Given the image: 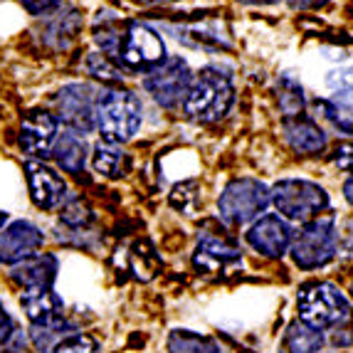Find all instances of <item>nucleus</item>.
<instances>
[{"label":"nucleus","mask_w":353,"mask_h":353,"mask_svg":"<svg viewBox=\"0 0 353 353\" xmlns=\"http://www.w3.org/2000/svg\"><path fill=\"white\" fill-rule=\"evenodd\" d=\"M235 101V87L230 74L220 72L218 67H205L198 72L185 99H183V114L198 124H215Z\"/></svg>","instance_id":"f257e3e1"},{"label":"nucleus","mask_w":353,"mask_h":353,"mask_svg":"<svg viewBox=\"0 0 353 353\" xmlns=\"http://www.w3.org/2000/svg\"><path fill=\"white\" fill-rule=\"evenodd\" d=\"M143 121L141 99L129 89H109L97 97L94 126L99 129L104 143H126L131 141Z\"/></svg>","instance_id":"f03ea898"},{"label":"nucleus","mask_w":353,"mask_h":353,"mask_svg":"<svg viewBox=\"0 0 353 353\" xmlns=\"http://www.w3.org/2000/svg\"><path fill=\"white\" fill-rule=\"evenodd\" d=\"M270 203L287 223H309L329 208V195L312 181L287 178L274 183V188L270 190Z\"/></svg>","instance_id":"7ed1b4c3"},{"label":"nucleus","mask_w":353,"mask_h":353,"mask_svg":"<svg viewBox=\"0 0 353 353\" xmlns=\"http://www.w3.org/2000/svg\"><path fill=\"white\" fill-rule=\"evenodd\" d=\"M336 245L339 232L334 215H319L301 228L296 240H292V259L301 270H316L336 257Z\"/></svg>","instance_id":"20e7f679"},{"label":"nucleus","mask_w":353,"mask_h":353,"mask_svg":"<svg viewBox=\"0 0 353 353\" xmlns=\"http://www.w3.org/2000/svg\"><path fill=\"white\" fill-rule=\"evenodd\" d=\"M299 321L314 326V329H334L339 321L346 319L351 312L346 296L331 282H312L299 289Z\"/></svg>","instance_id":"39448f33"},{"label":"nucleus","mask_w":353,"mask_h":353,"mask_svg":"<svg viewBox=\"0 0 353 353\" xmlns=\"http://www.w3.org/2000/svg\"><path fill=\"white\" fill-rule=\"evenodd\" d=\"M267 205H270V188L254 178H237V181L228 183V188L218 198L220 218L232 228L262 215Z\"/></svg>","instance_id":"423d86ee"},{"label":"nucleus","mask_w":353,"mask_h":353,"mask_svg":"<svg viewBox=\"0 0 353 353\" xmlns=\"http://www.w3.org/2000/svg\"><path fill=\"white\" fill-rule=\"evenodd\" d=\"M165 59V45L159 37V32H153L148 25L143 23H126L124 37L119 45L117 62L131 72H148L156 65H161Z\"/></svg>","instance_id":"0eeeda50"},{"label":"nucleus","mask_w":353,"mask_h":353,"mask_svg":"<svg viewBox=\"0 0 353 353\" xmlns=\"http://www.w3.org/2000/svg\"><path fill=\"white\" fill-rule=\"evenodd\" d=\"M190 82H193V74H190L188 62L181 57H165L161 65L146 72L143 87L156 104H161L163 109H176L188 94Z\"/></svg>","instance_id":"6e6552de"},{"label":"nucleus","mask_w":353,"mask_h":353,"mask_svg":"<svg viewBox=\"0 0 353 353\" xmlns=\"http://www.w3.org/2000/svg\"><path fill=\"white\" fill-rule=\"evenodd\" d=\"M97 97L94 89L87 84H67L57 94V112L74 134H89L94 129Z\"/></svg>","instance_id":"1a4fd4ad"},{"label":"nucleus","mask_w":353,"mask_h":353,"mask_svg":"<svg viewBox=\"0 0 353 353\" xmlns=\"http://www.w3.org/2000/svg\"><path fill=\"white\" fill-rule=\"evenodd\" d=\"M248 245L262 257L277 259L292 248V228L279 215H262L245 235Z\"/></svg>","instance_id":"9d476101"},{"label":"nucleus","mask_w":353,"mask_h":353,"mask_svg":"<svg viewBox=\"0 0 353 353\" xmlns=\"http://www.w3.org/2000/svg\"><path fill=\"white\" fill-rule=\"evenodd\" d=\"M42 242H45V237H42L40 228H35L28 220H15L0 232V262L18 265L23 259L37 254Z\"/></svg>","instance_id":"9b49d317"},{"label":"nucleus","mask_w":353,"mask_h":353,"mask_svg":"<svg viewBox=\"0 0 353 353\" xmlns=\"http://www.w3.org/2000/svg\"><path fill=\"white\" fill-rule=\"evenodd\" d=\"M57 141V119L45 112H30L20 126V148L32 159H45Z\"/></svg>","instance_id":"f8f14e48"},{"label":"nucleus","mask_w":353,"mask_h":353,"mask_svg":"<svg viewBox=\"0 0 353 353\" xmlns=\"http://www.w3.org/2000/svg\"><path fill=\"white\" fill-rule=\"evenodd\" d=\"M25 173H28L30 195H32V201H35L37 208L54 210L57 205H62V201H65L67 195V185L50 165L40 163V161H28L25 163Z\"/></svg>","instance_id":"ddd939ff"},{"label":"nucleus","mask_w":353,"mask_h":353,"mask_svg":"<svg viewBox=\"0 0 353 353\" xmlns=\"http://www.w3.org/2000/svg\"><path fill=\"white\" fill-rule=\"evenodd\" d=\"M237 262H240V250H237V245L230 237L208 232V235H203L198 240V248H195L193 254L195 270L210 274V272L230 270Z\"/></svg>","instance_id":"4468645a"},{"label":"nucleus","mask_w":353,"mask_h":353,"mask_svg":"<svg viewBox=\"0 0 353 353\" xmlns=\"http://www.w3.org/2000/svg\"><path fill=\"white\" fill-rule=\"evenodd\" d=\"M20 304L25 316L40 329L62 324V299L50 289H25Z\"/></svg>","instance_id":"2eb2a0df"},{"label":"nucleus","mask_w":353,"mask_h":353,"mask_svg":"<svg viewBox=\"0 0 353 353\" xmlns=\"http://www.w3.org/2000/svg\"><path fill=\"white\" fill-rule=\"evenodd\" d=\"M282 131L292 151L301 153V156H314V153H321L326 148V134L321 131V126L312 119L301 117V114L284 119Z\"/></svg>","instance_id":"dca6fc26"},{"label":"nucleus","mask_w":353,"mask_h":353,"mask_svg":"<svg viewBox=\"0 0 353 353\" xmlns=\"http://www.w3.org/2000/svg\"><path fill=\"white\" fill-rule=\"evenodd\" d=\"M10 277L25 289H50L57 279V259L52 254H32L12 265Z\"/></svg>","instance_id":"f3484780"},{"label":"nucleus","mask_w":353,"mask_h":353,"mask_svg":"<svg viewBox=\"0 0 353 353\" xmlns=\"http://www.w3.org/2000/svg\"><path fill=\"white\" fill-rule=\"evenodd\" d=\"M321 348H324V334L304 321L289 324L282 343H279L282 353H319Z\"/></svg>","instance_id":"a211bd4d"},{"label":"nucleus","mask_w":353,"mask_h":353,"mask_svg":"<svg viewBox=\"0 0 353 353\" xmlns=\"http://www.w3.org/2000/svg\"><path fill=\"white\" fill-rule=\"evenodd\" d=\"M52 156L62 171L82 173L84 163H87V143H84L82 136H77L70 131V134L57 136V141L52 146Z\"/></svg>","instance_id":"6ab92c4d"},{"label":"nucleus","mask_w":353,"mask_h":353,"mask_svg":"<svg viewBox=\"0 0 353 353\" xmlns=\"http://www.w3.org/2000/svg\"><path fill=\"white\" fill-rule=\"evenodd\" d=\"M321 106H324L326 119L334 124V129L353 136V84L336 89L329 99L321 101Z\"/></svg>","instance_id":"aec40b11"},{"label":"nucleus","mask_w":353,"mask_h":353,"mask_svg":"<svg viewBox=\"0 0 353 353\" xmlns=\"http://www.w3.org/2000/svg\"><path fill=\"white\" fill-rule=\"evenodd\" d=\"M131 168L129 153H124L117 143H97L94 148V171L106 178H121Z\"/></svg>","instance_id":"412c9836"},{"label":"nucleus","mask_w":353,"mask_h":353,"mask_svg":"<svg viewBox=\"0 0 353 353\" xmlns=\"http://www.w3.org/2000/svg\"><path fill=\"white\" fill-rule=\"evenodd\" d=\"M168 353H220V346L212 341L210 336L178 329L171 331V336H168Z\"/></svg>","instance_id":"4be33fe9"},{"label":"nucleus","mask_w":353,"mask_h":353,"mask_svg":"<svg viewBox=\"0 0 353 353\" xmlns=\"http://www.w3.org/2000/svg\"><path fill=\"white\" fill-rule=\"evenodd\" d=\"M126 23H119V20H104V23H97L94 28V42L101 48V54L117 59L119 45H121V37H124Z\"/></svg>","instance_id":"5701e85b"},{"label":"nucleus","mask_w":353,"mask_h":353,"mask_svg":"<svg viewBox=\"0 0 353 353\" xmlns=\"http://www.w3.org/2000/svg\"><path fill=\"white\" fill-rule=\"evenodd\" d=\"M134 272L139 279H151L156 274V267H159V257H156V250L148 245V242H139L134 248Z\"/></svg>","instance_id":"b1692460"},{"label":"nucleus","mask_w":353,"mask_h":353,"mask_svg":"<svg viewBox=\"0 0 353 353\" xmlns=\"http://www.w3.org/2000/svg\"><path fill=\"white\" fill-rule=\"evenodd\" d=\"M87 72L89 74H94L97 79H104V82H121V70L112 62V57H106L101 52L89 54L87 59Z\"/></svg>","instance_id":"393cba45"},{"label":"nucleus","mask_w":353,"mask_h":353,"mask_svg":"<svg viewBox=\"0 0 353 353\" xmlns=\"http://www.w3.org/2000/svg\"><path fill=\"white\" fill-rule=\"evenodd\" d=\"M97 341L89 334H72L54 343L52 353H94Z\"/></svg>","instance_id":"a878e982"},{"label":"nucleus","mask_w":353,"mask_h":353,"mask_svg":"<svg viewBox=\"0 0 353 353\" xmlns=\"http://www.w3.org/2000/svg\"><path fill=\"white\" fill-rule=\"evenodd\" d=\"M198 183L195 181H185V183H178L176 188H173L171 193V203L173 208H178V210L183 212H190L195 205H198Z\"/></svg>","instance_id":"bb28decb"},{"label":"nucleus","mask_w":353,"mask_h":353,"mask_svg":"<svg viewBox=\"0 0 353 353\" xmlns=\"http://www.w3.org/2000/svg\"><path fill=\"white\" fill-rule=\"evenodd\" d=\"M62 220L70 225H74V228H82V225H89L92 223V210H89L87 203L82 201H72L70 205L62 208Z\"/></svg>","instance_id":"cd10ccee"},{"label":"nucleus","mask_w":353,"mask_h":353,"mask_svg":"<svg viewBox=\"0 0 353 353\" xmlns=\"http://www.w3.org/2000/svg\"><path fill=\"white\" fill-rule=\"evenodd\" d=\"M331 341H334L336 346H351L353 343V309L346 314L343 321H339V324L334 326V336H331Z\"/></svg>","instance_id":"c85d7f7f"},{"label":"nucleus","mask_w":353,"mask_h":353,"mask_svg":"<svg viewBox=\"0 0 353 353\" xmlns=\"http://www.w3.org/2000/svg\"><path fill=\"white\" fill-rule=\"evenodd\" d=\"M334 161L341 168H353V143H341V146L336 148Z\"/></svg>","instance_id":"c756f323"},{"label":"nucleus","mask_w":353,"mask_h":353,"mask_svg":"<svg viewBox=\"0 0 353 353\" xmlns=\"http://www.w3.org/2000/svg\"><path fill=\"white\" fill-rule=\"evenodd\" d=\"M57 3H59V0H23L25 10L32 12V15H42V12L52 10Z\"/></svg>","instance_id":"7c9ffc66"},{"label":"nucleus","mask_w":353,"mask_h":353,"mask_svg":"<svg viewBox=\"0 0 353 353\" xmlns=\"http://www.w3.org/2000/svg\"><path fill=\"white\" fill-rule=\"evenodd\" d=\"M10 336H12V319L8 316L6 306L0 304V346H3Z\"/></svg>","instance_id":"2f4dec72"},{"label":"nucleus","mask_w":353,"mask_h":353,"mask_svg":"<svg viewBox=\"0 0 353 353\" xmlns=\"http://www.w3.org/2000/svg\"><path fill=\"white\" fill-rule=\"evenodd\" d=\"M329 0H289V8L292 10H319L324 8Z\"/></svg>","instance_id":"473e14b6"},{"label":"nucleus","mask_w":353,"mask_h":353,"mask_svg":"<svg viewBox=\"0 0 353 353\" xmlns=\"http://www.w3.org/2000/svg\"><path fill=\"white\" fill-rule=\"evenodd\" d=\"M343 195H346V201L353 205V176L348 178L346 183H343Z\"/></svg>","instance_id":"72a5a7b5"},{"label":"nucleus","mask_w":353,"mask_h":353,"mask_svg":"<svg viewBox=\"0 0 353 353\" xmlns=\"http://www.w3.org/2000/svg\"><path fill=\"white\" fill-rule=\"evenodd\" d=\"M240 3H248V6H274L279 0H240Z\"/></svg>","instance_id":"f704fd0d"},{"label":"nucleus","mask_w":353,"mask_h":353,"mask_svg":"<svg viewBox=\"0 0 353 353\" xmlns=\"http://www.w3.org/2000/svg\"><path fill=\"white\" fill-rule=\"evenodd\" d=\"M6 223H8V212L0 210V230H3V225H6Z\"/></svg>","instance_id":"c9c22d12"},{"label":"nucleus","mask_w":353,"mask_h":353,"mask_svg":"<svg viewBox=\"0 0 353 353\" xmlns=\"http://www.w3.org/2000/svg\"><path fill=\"white\" fill-rule=\"evenodd\" d=\"M143 3H173V0H143Z\"/></svg>","instance_id":"e433bc0d"},{"label":"nucleus","mask_w":353,"mask_h":353,"mask_svg":"<svg viewBox=\"0 0 353 353\" xmlns=\"http://www.w3.org/2000/svg\"><path fill=\"white\" fill-rule=\"evenodd\" d=\"M351 294H353V284H351Z\"/></svg>","instance_id":"4c0bfd02"}]
</instances>
